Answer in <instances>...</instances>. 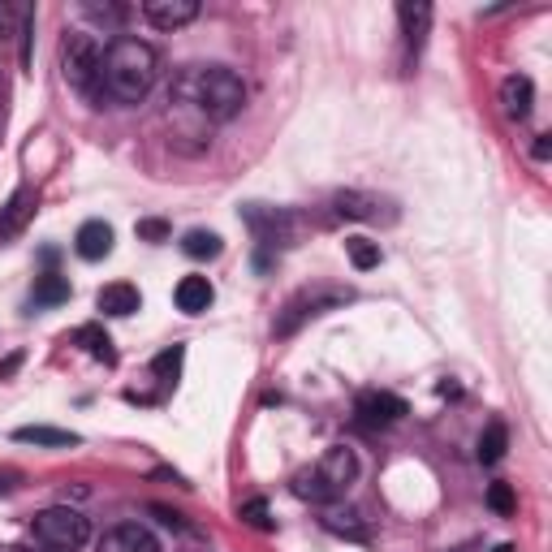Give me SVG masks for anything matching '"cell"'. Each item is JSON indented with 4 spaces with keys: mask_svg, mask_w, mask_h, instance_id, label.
I'll return each instance as SVG.
<instances>
[{
    "mask_svg": "<svg viewBox=\"0 0 552 552\" xmlns=\"http://www.w3.org/2000/svg\"><path fill=\"white\" fill-rule=\"evenodd\" d=\"M143 18L160 31H177L199 18V0H143Z\"/></svg>",
    "mask_w": 552,
    "mask_h": 552,
    "instance_id": "9",
    "label": "cell"
},
{
    "mask_svg": "<svg viewBox=\"0 0 552 552\" xmlns=\"http://www.w3.org/2000/svg\"><path fill=\"white\" fill-rule=\"evenodd\" d=\"M74 345H82V350H87L91 358H100V363H108V367L117 363L113 337H108L100 324H82V328H74Z\"/></svg>",
    "mask_w": 552,
    "mask_h": 552,
    "instance_id": "21",
    "label": "cell"
},
{
    "mask_svg": "<svg viewBox=\"0 0 552 552\" xmlns=\"http://www.w3.org/2000/svg\"><path fill=\"white\" fill-rule=\"evenodd\" d=\"M182 358H186L182 345L164 350V354L156 358V363H151V371H156V380H160V384H177V371H182Z\"/></svg>",
    "mask_w": 552,
    "mask_h": 552,
    "instance_id": "27",
    "label": "cell"
},
{
    "mask_svg": "<svg viewBox=\"0 0 552 552\" xmlns=\"http://www.w3.org/2000/svg\"><path fill=\"white\" fill-rule=\"evenodd\" d=\"M31 531H35V544H44L48 552H78L91 540V522L69 505H52L44 514H35Z\"/></svg>",
    "mask_w": 552,
    "mask_h": 552,
    "instance_id": "4",
    "label": "cell"
},
{
    "mask_svg": "<svg viewBox=\"0 0 552 552\" xmlns=\"http://www.w3.org/2000/svg\"><path fill=\"white\" fill-rule=\"evenodd\" d=\"M289 488H294V496H298V501H311V505H320V509L337 501V492L328 488V479H324L320 471H315V466H311V471H298V475H294V483H289Z\"/></svg>",
    "mask_w": 552,
    "mask_h": 552,
    "instance_id": "19",
    "label": "cell"
},
{
    "mask_svg": "<svg viewBox=\"0 0 552 552\" xmlns=\"http://www.w3.org/2000/svg\"><path fill=\"white\" fill-rule=\"evenodd\" d=\"M341 302H350V289H333V285H315V289H302V294H294L285 302V311L276 315V324H272V333L276 337H294L302 324L315 320V315H324V311H333L341 307Z\"/></svg>",
    "mask_w": 552,
    "mask_h": 552,
    "instance_id": "5",
    "label": "cell"
},
{
    "mask_svg": "<svg viewBox=\"0 0 552 552\" xmlns=\"http://www.w3.org/2000/svg\"><path fill=\"white\" fill-rule=\"evenodd\" d=\"M138 238H143V242H164V238H169V225H164V220H138Z\"/></svg>",
    "mask_w": 552,
    "mask_h": 552,
    "instance_id": "30",
    "label": "cell"
},
{
    "mask_svg": "<svg viewBox=\"0 0 552 552\" xmlns=\"http://www.w3.org/2000/svg\"><path fill=\"white\" fill-rule=\"evenodd\" d=\"M9 26H13V9L0 5V35H9Z\"/></svg>",
    "mask_w": 552,
    "mask_h": 552,
    "instance_id": "32",
    "label": "cell"
},
{
    "mask_svg": "<svg viewBox=\"0 0 552 552\" xmlns=\"http://www.w3.org/2000/svg\"><path fill=\"white\" fill-rule=\"evenodd\" d=\"M18 445H39V449H74L78 436L74 432H61V427H44V423H31V427H18L13 432Z\"/></svg>",
    "mask_w": 552,
    "mask_h": 552,
    "instance_id": "18",
    "label": "cell"
},
{
    "mask_svg": "<svg viewBox=\"0 0 552 552\" xmlns=\"http://www.w3.org/2000/svg\"><path fill=\"white\" fill-rule=\"evenodd\" d=\"M315 471H320V475L328 479V488L341 496V492L358 479V458H354L350 445H333V449H324V458L315 462Z\"/></svg>",
    "mask_w": 552,
    "mask_h": 552,
    "instance_id": "8",
    "label": "cell"
},
{
    "mask_svg": "<svg viewBox=\"0 0 552 552\" xmlns=\"http://www.w3.org/2000/svg\"><path fill=\"white\" fill-rule=\"evenodd\" d=\"M397 22H402L406 52L419 57V48L427 44V31H432V5H427V0H402V5H397Z\"/></svg>",
    "mask_w": 552,
    "mask_h": 552,
    "instance_id": "7",
    "label": "cell"
},
{
    "mask_svg": "<svg viewBox=\"0 0 552 552\" xmlns=\"http://www.w3.org/2000/svg\"><path fill=\"white\" fill-rule=\"evenodd\" d=\"M548 156H552V138L540 134V138H535V160H548Z\"/></svg>",
    "mask_w": 552,
    "mask_h": 552,
    "instance_id": "31",
    "label": "cell"
},
{
    "mask_svg": "<svg viewBox=\"0 0 552 552\" xmlns=\"http://www.w3.org/2000/svg\"><path fill=\"white\" fill-rule=\"evenodd\" d=\"M31 302H35V307H61V302H69V281L61 272H44L35 281Z\"/></svg>",
    "mask_w": 552,
    "mask_h": 552,
    "instance_id": "23",
    "label": "cell"
},
{
    "mask_svg": "<svg viewBox=\"0 0 552 552\" xmlns=\"http://www.w3.org/2000/svg\"><path fill=\"white\" fill-rule=\"evenodd\" d=\"M95 307H100L104 315H113V320H126V315H134L138 307H143V294L126 281H113V285H104L100 294H95Z\"/></svg>",
    "mask_w": 552,
    "mask_h": 552,
    "instance_id": "16",
    "label": "cell"
},
{
    "mask_svg": "<svg viewBox=\"0 0 552 552\" xmlns=\"http://www.w3.org/2000/svg\"><path fill=\"white\" fill-rule=\"evenodd\" d=\"M238 518L246 522V527H255V531H272V514H268V501H264V496H251V501H242Z\"/></svg>",
    "mask_w": 552,
    "mask_h": 552,
    "instance_id": "26",
    "label": "cell"
},
{
    "mask_svg": "<svg viewBox=\"0 0 552 552\" xmlns=\"http://www.w3.org/2000/svg\"><path fill=\"white\" fill-rule=\"evenodd\" d=\"M505 449H509V432H505L501 419H492L488 427H483V436H479V462L483 466H496V462L505 458Z\"/></svg>",
    "mask_w": 552,
    "mask_h": 552,
    "instance_id": "22",
    "label": "cell"
},
{
    "mask_svg": "<svg viewBox=\"0 0 552 552\" xmlns=\"http://www.w3.org/2000/svg\"><path fill=\"white\" fill-rule=\"evenodd\" d=\"M100 552H160V540L143 527V522H121V527L104 531Z\"/></svg>",
    "mask_w": 552,
    "mask_h": 552,
    "instance_id": "10",
    "label": "cell"
},
{
    "mask_svg": "<svg viewBox=\"0 0 552 552\" xmlns=\"http://www.w3.org/2000/svg\"><path fill=\"white\" fill-rule=\"evenodd\" d=\"M156 78H160V57L143 39L121 35L104 48L100 95H108L113 104H143L151 87H156Z\"/></svg>",
    "mask_w": 552,
    "mask_h": 552,
    "instance_id": "1",
    "label": "cell"
},
{
    "mask_svg": "<svg viewBox=\"0 0 552 552\" xmlns=\"http://www.w3.org/2000/svg\"><path fill=\"white\" fill-rule=\"evenodd\" d=\"M22 475L18 471H5V475H0V492H13V483H18Z\"/></svg>",
    "mask_w": 552,
    "mask_h": 552,
    "instance_id": "33",
    "label": "cell"
},
{
    "mask_svg": "<svg viewBox=\"0 0 552 552\" xmlns=\"http://www.w3.org/2000/svg\"><path fill=\"white\" fill-rule=\"evenodd\" d=\"M100 65H104V48L100 39L87 35V31H69L65 44H61V74L74 91L100 100Z\"/></svg>",
    "mask_w": 552,
    "mask_h": 552,
    "instance_id": "3",
    "label": "cell"
},
{
    "mask_svg": "<svg viewBox=\"0 0 552 552\" xmlns=\"http://www.w3.org/2000/svg\"><path fill=\"white\" fill-rule=\"evenodd\" d=\"M488 505H492V514L509 518L518 509V496H514V488H509V483H492V488H488Z\"/></svg>",
    "mask_w": 552,
    "mask_h": 552,
    "instance_id": "28",
    "label": "cell"
},
{
    "mask_svg": "<svg viewBox=\"0 0 552 552\" xmlns=\"http://www.w3.org/2000/svg\"><path fill=\"white\" fill-rule=\"evenodd\" d=\"M18 363H22V358H18V354H13V358H9V363H0V380H5V376H13V371H18Z\"/></svg>",
    "mask_w": 552,
    "mask_h": 552,
    "instance_id": "34",
    "label": "cell"
},
{
    "mask_svg": "<svg viewBox=\"0 0 552 552\" xmlns=\"http://www.w3.org/2000/svg\"><path fill=\"white\" fill-rule=\"evenodd\" d=\"M354 414H358V423H363V427H393V423H402L410 410H406V402L397 393L367 389V393H358Z\"/></svg>",
    "mask_w": 552,
    "mask_h": 552,
    "instance_id": "6",
    "label": "cell"
},
{
    "mask_svg": "<svg viewBox=\"0 0 552 552\" xmlns=\"http://www.w3.org/2000/svg\"><path fill=\"white\" fill-rule=\"evenodd\" d=\"M87 13L95 22H104V26H117L121 18H126V9H121V5H87Z\"/></svg>",
    "mask_w": 552,
    "mask_h": 552,
    "instance_id": "29",
    "label": "cell"
},
{
    "mask_svg": "<svg viewBox=\"0 0 552 552\" xmlns=\"http://www.w3.org/2000/svg\"><path fill=\"white\" fill-rule=\"evenodd\" d=\"M345 255H350V264H354L358 272L380 268V246L367 242V238H350V242H345Z\"/></svg>",
    "mask_w": 552,
    "mask_h": 552,
    "instance_id": "25",
    "label": "cell"
},
{
    "mask_svg": "<svg viewBox=\"0 0 552 552\" xmlns=\"http://www.w3.org/2000/svg\"><path fill=\"white\" fill-rule=\"evenodd\" d=\"M182 251L190 259H216L220 251H225V242H220L212 229H190L186 238H182Z\"/></svg>",
    "mask_w": 552,
    "mask_h": 552,
    "instance_id": "24",
    "label": "cell"
},
{
    "mask_svg": "<svg viewBox=\"0 0 552 552\" xmlns=\"http://www.w3.org/2000/svg\"><path fill=\"white\" fill-rule=\"evenodd\" d=\"M333 207L337 216H350V220H380V199L376 195H363V190H341L333 195Z\"/></svg>",
    "mask_w": 552,
    "mask_h": 552,
    "instance_id": "20",
    "label": "cell"
},
{
    "mask_svg": "<svg viewBox=\"0 0 552 552\" xmlns=\"http://www.w3.org/2000/svg\"><path fill=\"white\" fill-rule=\"evenodd\" d=\"M501 108L509 121H527L531 108H535V82L527 74H509L501 82Z\"/></svg>",
    "mask_w": 552,
    "mask_h": 552,
    "instance_id": "13",
    "label": "cell"
},
{
    "mask_svg": "<svg viewBox=\"0 0 552 552\" xmlns=\"http://www.w3.org/2000/svg\"><path fill=\"white\" fill-rule=\"evenodd\" d=\"M320 522L333 535H345V540H354V544H367L371 540L367 522L358 518V509H350V505H324V518Z\"/></svg>",
    "mask_w": 552,
    "mask_h": 552,
    "instance_id": "17",
    "label": "cell"
},
{
    "mask_svg": "<svg viewBox=\"0 0 552 552\" xmlns=\"http://www.w3.org/2000/svg\"><path fill=\"white\" fill-rule=\"evenodd\" d=\"M173 302H177V311H186V315H203L216 302V289L207 276H182L173 289Z\"/></svg>",
    "mask_w": 552,
    "mask_h": 552,
    "instance_id": "15",
    "label": "cell"
},
{
    "mask_svg": "<svg viewBox=\"0 0 552 552\" xmlns=\"http://www.w3.org/2000/svg\"><path fill=\"white\" fill-rule=\"evenodd\" d=\"M31 216H35V190H13V199L0 207V246H9L18 233L31 225Z\"/></svg>",
    "mask_w": 552,
    "mask_h": 552,
    "instance_id": "11",
    "label": "cell"
},
{
    "mask_svg": "<svg viewBox=\"0 0 552 552\" xmlns=\"http://www.w3.org/2000/svg\"><path fill=\"white\" fill-rule=\"evenodd\" d=\"M492 552H518V548H514V544H496Z\"/></svg>",
    "mask_w": 552,
    "mask_h": 552,
    "instance_id": "35",
    "label": "cell"
},
{
    "mask_svg": "<svg viewBox=\"0 0 552 552\" xmlns=\"http://www.w3.org/2000/svg\"><path fill=\"white\" fill-rule=\"evenodd\" d=\"M246 225L255 229L259 246H285L289 242V220L276 207H246Z\"/></svg>",
    "mask_w": 552,
    "mask_h": 552,
    "instance_id": "14",
    "label": "cell"
},
{
    "mask_svg": "<svg viewBox=\"0 0 552 552\" xmlns=\"http://www.w3.org/2000/svg\"><path fill=\"white\" fill-rule=\"evenodd\" d=\"M74 251H78V259H87V264L108 259L113 255V225H108V220H87V225L74 233Z\"/></svg>",
    "mask_w": 552,
    "mask_h": 552,
    "instance_id": "12",
    "label": "cell"
},
{
    "mask_svg": "<svg viewBox=\"0 0 552 552\" xmlns=\"http://www.w3.org/2000/svg\"><path fill=\"white\" fill-rule=\"evenodd\" d=\"M177 552H199V548H177Z\"/></svg>",
    "mask_w": 552,
    "mask_h": 552,
    "instance_id": "36",
    "label": "cell"
},
{
    "mask_svg": "<svg viewBox=\"0 0 552 552\" xmlns=\"http://www.w3.org/2000/svg\"><path fill=\"white\" fill-rule=\"evenodd\" d=\"M9 552H31V548H9Z\"/></svg>",
    "mask_w": 552,
    "mask_h": 552,
    "instance_id": "37",
    "label": "cell"
},
{
    "mask_svg": "<svg viewBox=\"0 0 552 552\" xmlns=\"http://www.w3.org/2000/svg\"><path fill=\"white\" fill-rule=\"evenodd\" d=\"M173 100L190 104L207 126H225V121H233L242 113L246 82L233 74L229 65H203V69H190V74L177 78Z\"/></svg>",
    "mask_w": 552,
    "mask_h": 552,
    "instance_id": "2",
    "label": "cell"
}]
</instances>
